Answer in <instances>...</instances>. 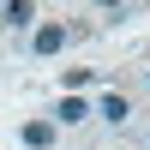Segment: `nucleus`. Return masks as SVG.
<instances>
[{
  "label": "nucleus",
  "mask_w": 150,
  "mask_h": 150,
  "mask_svg": "<svg viewBox=\"0 0 150 150\" xmlns=\"http://www.w3.org/2000/svg\"><path fill=\"white\" fill-rule=\"evenodd\" d=\"M54 120H60V126H78V120H90V108H84L78 96H60V108H54Z\"/></svg>",
  "instance_id": "nucleus-2"
},
{
  "label": "nucleus",
  "mask_w": 150,
  "mask_h": 150,
  "mask_svg": "<svg viewBox=\"0 0 150 150\" xmlns=\"http://www.w3.org/2000/svg\"><path fill=\"white\" fill-rule=\"evenodd\" d=\"M126 114H132V102H126V96H108V102H102V120H114V126H126Z\"/></svg>",
  "instance_id": "nucleus-4"
},
{
  "label": "nucleus",
  "mask_w": 150,
  "mask_h": 150,
  "mask_svg": "<svg viewBox=\"0 0 150 150\" xmlns=\"http://www.w3.org/2000/svg\"><path fill=\"white\" fill-rule=\"evenodd\" d=\"M0 12H6V0H0Z\"/></svg>",
  "instance_id": "nucleus-7"
},
{
  "label": "nucleus",
  "mask_w": 150,
  "mask_h": 150,
  "mask_svg": "<svg viewBox=\"0 0 150 150\" xmlns=\"http://www.w3.org/2000/svg\"><path fill=\"white\" fill-rule=\"evenodd\" d=\"M24 144H30V150L54 144V126H48V120H30V126H24Z\"/></svg>",
  "instance_id": "nucleus-5"
},
{
  "label": "nucleus",
  "mask_w": 150,
  "mask_h": 150,
  "mask_svg": "<svg viewBox=\"0 0 150 150\" xmlns=\"http://www.w3.org/2000/svg\"><path fill=\"white\" fill-rule=\"evenodd\" d=\"M30 18H36V6H30V0H6V12H0V24H12V30H24Z\"/></svg>",
  "instance_id": "nucleus-3"
},
{
  "label": "nucleus",
  "mask_w": 150,
  "mask_h": 150,
  "mask_svg": "<svg viewBox=\"0 0 150 150\" xmlns=\"http://www.w3.org/2000/svg\"><path fill=\"white\" fill-rule=\"evenodd\" d=\"M30 48H36V54H42V60H48V54H60V48H66V24H42Z\"/></svg>",
  "instance_id": "nucleus-1"
},
{
  "label": "nucleus",
  "mask_w": 150,
  "mask_h": 150,
  "mask_svg": "<svg viewBox=\"0 0 150 150\" xmlns=\"http://www.w3.org/2000/svg\"><path fill=\"white\" fill-rule=\"evenodd\" d=\"M96 6H108V12H114V6H126V0H96Z\"/></svg>",
  "instance_id": "nucleus-6"
}]
</instances>
